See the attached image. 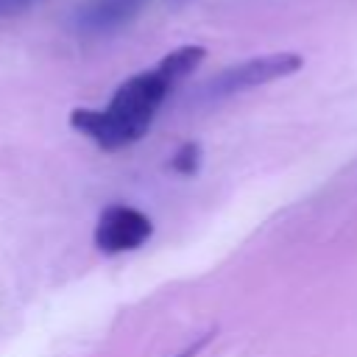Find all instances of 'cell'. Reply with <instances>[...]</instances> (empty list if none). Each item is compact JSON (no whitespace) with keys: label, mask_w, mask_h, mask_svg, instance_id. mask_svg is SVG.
Here are the masks:
<instances>
[{"label":"cell","mask_w":357,"mask_h":357,"mask_svg":"<svg viewBox=\"0 0 357 357\" xmlns=\"http://www.w3.org/2000/svg\"><path fill=\"white\" fill-rule=\"evenodd\" d=\"M151 234H153V223L145 212L126 204H112L98 218L95 245L103 254H123L139 248Z\"/></svg>","instance_id":"3"},{"label":"cell","mask_w":357,"mask_h":357,"mask_svg":"<svg viewBox=\"0 0 357 357\" xmlns=\"http://www.w3.org/2000/svg\"><path fill=\"white\" fill-rule=\"evenodd\" d=\"M198 165H201V148H198L195 142L181 145V148L176 151L173 162H170V167H173L176 173H181V176H192V173L198 170Z\"/></svg>","instance_id":"5"},{"label":"cell","mask_w":357,"mask_h":357,"mask_svg":"<svg viewBox=\"0 0 357 357\" xmlns=\"http://www.w3.org/2000/svg\"><path fill=\"white\" fill-rule=\"evenodd\" d=\"M206 50L198 45H181L170 50L159 64L126 78L103 109H75L70 123L103 151H120L142 139L162 109L165 98L204 61Z\"/></svg>","instance_id":"1"},{"label":"cell","mask_w":357,"mask_h":357,"mask_svg":"<svg viewBox=\"0 0 357 357\" xmlns=\"http://www.w3.org/2000/svg\"><path fill=\"white\" fill-rule=\"evenodd\" d=\"M148 0H84L75 8L73 25L81 36H109L131 22Z\"/></svg>","instance_id":"4"},{"label":"cell","mask_w":357,"mask_h":357,"mask_svg":"<svg viewBox=\"0 0 357 357\" xmlns=\"http://www.w3.org/2000/svg\"><path fill=\"white\" fill-rule=\"evenodd\" d=\"M304 67V59L298 53H268V56H257L248 61H240L223 73H218L204 89L201 98L204 100H220V98H231L237 92L271 84L276 78L293 75Z\"/></svg>","instance_id":"2"},{"label":"cell","mask_w":357,"mask_h":357,"mask_svg":"<svg viewBox=\"0 0 357 357\" xmlns=\"http://www.w3.org/2000/svg\"><path fill=\"white\" fill-rule=\"evenodd\" d=\"M36 0H0V20L3 17H14V14H20V11H25V8H31Z\"/></svg>","instance_id":"6"}]
</instances>
